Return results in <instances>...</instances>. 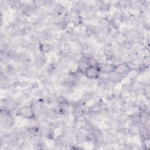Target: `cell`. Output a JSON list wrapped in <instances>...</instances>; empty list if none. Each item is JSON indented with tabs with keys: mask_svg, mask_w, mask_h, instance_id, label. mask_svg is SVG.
<instances>
[{
	"mask_svg": "<svg viewBox=\"0 0 150 150\" xmlns=\"http://www.w3.org/2000/svg\"><path fill=\"white\" fill-rule=\"evenodd\" d=\"M99 67L100 68L101 73L110 74V73H114L115 65L112 64L105 63L101 65H99Z\"/></svg>",
	"mask_w": 150,
	"mask_h": 150,
	"instance_id": "4",
	"label": "cell"
},
{
	"mask_svg": "<svg viewBox=\"0 0 150 150\" xmlns=\"http://www.w3.org/2000/svg\"><path fill=\"white\" fill-rule=\"evenodd\" d=\"M131 71V67L127 63H122L115 65L114 73L118 76H125Z\"/></svg>",
	"mask_w": 150,
	"mask_h": 150,
	"instance_id": "3",
	"label": "cell"
},
{
	"mask_svg": "<svg viewBox=\"0 0 150 150\" xmlns=\"http://www.w3.org/2000/svg\"><path fill=\"white\" fill-rule=\"evenodd\" d=\"M18 114L19 116L27 119H32L35 115L33 108L28 105L20 108L18 111Z\"/></svg>",
	"mask_w": 150,
	"mask_h": 150,
	"instance_id": "2",
	"label": "cell"
},
{
	"mask_svg": "<svg viewBox=\"0 0 150 150\" xmlns=\"http://www.w3.org/2000/svg\"><path fill=\"white\" fill-rule=\"evenodd\" d=\"M84 73L87 78L92 80L98 79L101 73L99 65L97 64L88 65L84 69Z\"/></svg>",
	"mask_w": 150,
	"mask_h": 150,
	"instance_id": "1",
	"label": "cell"
}]
</instances>
